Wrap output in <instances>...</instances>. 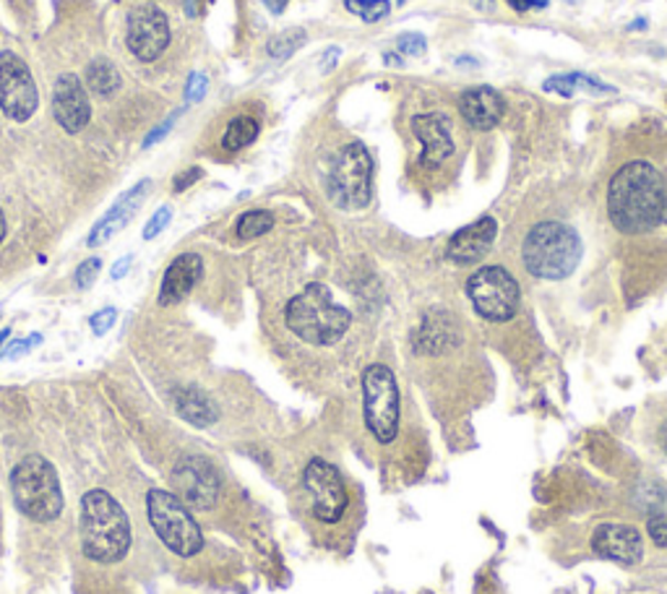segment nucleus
<instances>
[{
  "mask_svg": "<svg viewBox=\"0 0 667 594\" xmlns=\"http://www.w3.org/2000/svg\"><path fill=\"white\" fill-rule=\"evenodd\" d=\"M665 209V180L649 162H628L610 178L608 215L615 230L626 232V235H642L663 222Z\"/></svg>",
  "mask_w": 667,
  "mask_h": 594,
  "instance_id": "f257e3e1",
  "label": "nucleus"
},
{
  "mask_svg": "<svg viewBox=\"0 0 667 594\" xmlns=\"http://www.w3.org/2000/svg\"><path fill=\"white\" fill-rule=\"evenodd\" d=\"M81 553L99 565L120 563L133 542L131 519L105 487L84 493L79 506Z\"/></svg>",
  "mask_w": 667,
  "mask_h": 594,
  "instance_id": "f03ea898",
  "label": "nucleus"
},
{
  "mask_svg": "<svg viewBox=\"0 0 667 594\" xmlns=\"http://www.w3.org/2000/svg\"><path fill=\"white\" fill-rule=\"evenodd\" d=\"M285 323L297 339L316 346L337 344L350 329V310L337 306L326 285H308L285 308Z\"/></svg>",
  "mask_w": 667,
  "mask_h": 594,
  "instance_id": "7ed1b4c3",
  "label": "nucleus"
},
{
  "mask_svg": "<svg viewBox=\"0 0 667 594\" xmlns=\"http://www.w3.org/2000/svg\"><path fill=\"white\" fill-rule=\"evenodd\" d=\"M9 480L13 504L26 519L37 521V525H50L63 514L66 498H63L58 470L45 457H24L11 470Z\"/></svg>",
  "mask_w": 667,
  "mask_h": 594,
  "instance_id": "20e7f679",
  "label": "nucleus"
},
{
  "mask_svg": "<svg viewBox=\"0 0 667 594\" xmlns=\"http://www.w3.org/2000/svg\"><path fill=\"white\" fill-rule=\"evenodd\" d=\"M522 261L537 279L558 282L571 277L581 261V240L569 224L540 222L527 232Z\"/></svg>",
  "mask_w": 667,
  "mask_h": 594,
  "instance_id": "39448f33",
  "label": "nucleus"
},
{
  "mask_svg": "<svg viewBox=\"0 0 667 594\" xmlns=\"http://www.w3.org/2000/svg\"><path fill=\"white\" fill-rule=\"evenodd\" d=\"M146 514L154 535L160 537V542L165 544L170 553L181 558H194L196 553H201V527L196 525L190 508L183 506L181 498H177L173 491H162V487L149 491Z\"/></svg>",
  "mask_w": 667,
  "mask_h": 594,
  "instance_id": "423d86ee",
  "label": "nucleus"
},
{
  "mask_svg": "<svg viewBox=\"0 0 667 594\" xmlns=\"http://www.w3.org/2000/svg\"><path fill=\"white\" fill-rule=\"evenodd\" d=\"M326 188H329L334 207L339 209L358 211L371 204L373 160L360 141H352L339 152V157L334 160L329 180H326Z\"/></svg>",
  "mask_w": 667,
  "mask_h": 594,
  "instance_id": "0eeeda50",
  "label": "nucleus"
},
{
  "mask_svg": "<svg viewBox=\"0 0 667 594\" xmlns=\"http://www.w3.org/2000/svg\"><path fill=\"white\" fill-rule=\"evenodd\" d=\"M363 413L371 433L381 443H392L400 430V386L392 367L373 363L363 373Z\"/></svg>",
  "mask_w": 667,
  "mask_h": 594,
  "instance_id": "6e6552de",
  "label": "nucleus"
},
{
  "mask_svg": "<svg viewBox=\"0 0 667 594\" xmlns=\"http://www.w3.org/2000/svg\"><path fill=\"white\" fill-rule=\"evenodd\" d=\"M467 297L488 321H511L520 310V285L503 266H482L467 279Z\"/></svg>",
  "mask_w": 667,
  "mask_h": 594,
  "instance_id": "1a4fd4ad",
  "label": "nucleus"
},
{
  "mask_svg": "<svg viewBox=\"0 0 667 594\" xmlns=\"http://www.w3.org/2000/svg\"><path fill=\"white\" fill-rule=\"evenodd\" d=\"M222 480H219L217 466L204 457H183L177 459L173 470V493L181 498L183 506L190 512H209L217 506Z\"/></svg>",
  "mask_w": 667,
  "mask_h": 594,
  "instance_id": "9d476101",
  "label": "nucleus"
},
{
  "mask_svg": "<svg viewBox=\"0 0 667 594\" xmlns=\"http://www.w3.org/2000/svg\"><path fill=\"white\" fill-rule=\"evenodd\" d=\"M37 84L32 79V70L11 50L0 53V110L6 118L26 123L37 112Z\"/></svg>",
  "mask_w": 667,
  "mask_h": 594,
  "instance_id": "9b49d317",
  "label": "nucleus"
},
{
  "mask_svg": "<svg viewBox=\"0 0 667 594\" xmlns=\"http://www.w3.org/2000/svg\"><path fill=\"white\" fill-rule=\"evenodd\" d=\"M305 487H308L310 498H314V516L326 521V525H337L347 512V487L339 470L324 459H310L305 466Z\"/></svg>",
  "mask_w": 667,
  "mask_h": 594,
  "instance_id": "f8f14e48",
  "label": "nucleus"
},
{
  "mask_svg": "<svg viewBox=\"0 0 667 594\" xmlns=\"http://www.w3.org/2000/svg\"><path fill=\"white\" fill-rule=\"evenodd\" d=\"M128 50L136 55L139 61L152 63L165 53L170 45V21L157 6L146 3L136 6L128 16Z\"/></svg>",
  "mask_w": 667,
  "mask_h": 594,
  "instance_id": "ddd939ff",
  "label": "nucleus"
},
{
  "mask_svg": "<svg viewBox=\"0 0 667 594\" xmlns=\"http://www.w3.org/2000/svg\"><path fill=\"white\" fill-rule=\"evenodd\" d=\"M53 116L58 120V125L70 136L81 133L91 120V105L84 89L81 79L76 74H63L55 81L53 91Z\"/></svg>",
  "mask_w": 667,
  "mask_h": 594,
  "instance_id": "4468645a",
  "label": "nucleus"
},
{
  "mask_svg": "<svg viewBox=\"0 0 667 594\" xmlns=\"http://www.w3.org/2000/svg\"><path fill=\"white\" fill-rule=\"evenodd\" d=\"M451 120L444 112H428V116L413 118V133L423 144L420 165L436 167L446 162L453 154V139H451Z\"/></svg>",
  "mask_w": 667,
  "mask_h": 594,
  "instance_id": "2eb2a0df",
  "label": "nucleus"
},
{
  "mask_svg": "<svg viewBox=\"0 0 667 594\" xmlns=\"http://www.w3.org/2000/svg\"><path fill=\"white\" fill-rule=\"evenodd\" d=\"M592 550L608 561L631 565L642 561L644 544L638 529L628 525H602L592 535Z\"/></svg>",
  "mask_w": 667,
  "mask_h": 594,
  "instance_id": "dca6fc26",
  "label": "nucleus"
},
{
  "mask_svg": "<svg viewBox=\"0 0 667 594\" xmlns=\"http://www.w3.org/2000/svg\"><path fill=\"white\" fill-rule=\"evenodd\" d=\"M149 186H152V180H149V178L139 180L136 186H133L131 190H125V194L120 196L116 204H112L108 215L99 219V222L95 224V230H91V235L87 240L89 248H99V245L110 243V240L116 238L128 222H131L133 215H136V211L141 209V204H144V198L149 194Z\"/></svg>",
  "mask_w": 667,
  "mask_h": 594,
  "instance_id": "f3484780",
  "label": "nucleus"
},
{
  "mask_svg": "<svg viewBox=\"0 0 667 594\" xmlns=\"http://www.w3.org/2000/svg\"><path fill=\"white\" fill-rule=\"evenodd\" d=\"M495 235H499V224H495V219L480 217L478 222L461 228L457 235L449 240L446 256H449L453 264H478V261L491 251Z\"/></svg>",
  "mask_w": 667,
  "mask_h": 594,
  "instance_id": "a211bd4d",
  "label": "nucleus"
},
{
  "mask_svg": "<svg viewBox=\"0 0 667 594\" xmlns=\"http://www.w3.org/2000/svg\"><path fill=\"white\" fill-rule=\"evenodd\" d=\"M204 277V261L198 253H181L173 264L167 266L165 277H162L160 287V306H177L194 293V287Z\"/></svg>",
  "mask_w": 667,
  "mask_h": 594,
  "instance_id": "6ab92c4d",
  "label": "nucleus"
},
{
  "mask_svg": "<svg viewBox=\"0 0 667 594\" xmlns=\"http://www.w3.org/2000/svg\"><path fill=\"white\" fill-rule=\"evenodd\" d=\"M459 112L474 131H491L506 116V102L491 87H474L459 97Z\"/></svg>",
  "mask_w": 667,
  "mask_h": 594,
  "instance_id": "aec40b11",
  "label": "nucleus"
},
{
  "mask_svg": "<svg viewBox=\"0 0 667 594\" xmlns=\"http://www.w3.org/2000/svg\"><path fill=\"white\" fill-rule=\"evenodd\" d=\"M173 399L175 413L183 417V420L190 422L196 428H209L219 420V409L215 405V399L207 392H201L198 386H177L170 394Z\"/></svg>",
  "mask_w": 667,
  "mask_h": 594,
  "instance_id": "412c9836",
  "label": "nucleus"
},
{
  "mask_svg": "<svg viewBox=\"0 0 667 594\" xmlns=\"http://www.w3.org/2000/svg\"><path fill=\"white\" fill-rule=\"evenodd\" d=\"M545 91H553V95L571 99L581 95V91H584V95H613L615 89L598 79H589L584 74H560L545 81Z\"/></svg>",
  "mask_w": 667,
  "mask_h": 594,
  "instance_id": "4be33fe9",
  "label": "nucleus"
},
{
  "mask_svg": "<svg viewBox=\"0 0 667 594\" xmlns=\"http://www.w3.org/2000/svg\"><path fill=\"white\" fill-rule=\"evenodd\" d=\"M87 87L99 97H112L120 89V74L110 61L97 58L87 66Z\"/></svg>",
  "mask_w": 667,
  "mask_h": 594,
  "instance_id": "5701e85b",
  "label": "nucleus"
},
{
  "mask_svg": "<svg viewBox=\"0 0 667 594\" xmlns=\"http://www.w3.org/2000/svg\"><path fill=\"white\" fill-rule=\"evenodd\" d=\"M261 123L251 116H240L236 120H230V125H227L225 136H222V146L225 152H240V148L251 146L255 139H259Z\"/></svg>",
  "mask_w": 667,
  "mask_h": 594,
  "instance_id": "b1692460",
  "label": "nucleus"
},
{
  "mask_svg": "<svg viewBox=\"0 0 667 594\" xmlns=\"http://www.w3.org/2000/svg\"><path fill=\"white\" fill-rule=\"evenodd\" d=\"M272 228H274V215H272V211L253 209V211H245V215L238 219L236 232H238L240 240H255V238L266 235V232L272 230Z\"/></svg>",
  "mask_w": 667,
  "mask_h": 594,
  "instance_id": "393cba45",
  "label": "nucleus"
},
{
  "mask_svg": "<svg viewBox=\"0 0 667 594\" xmlns=\"http://www.w3.org/2000/svg\"><path fill=\"white\" fill-rule=\"evenodd\" d=\"M303 45H305V32L303 30H287V32L276 34V37L269 42L266 53L276 61H287V58H293V55Z\"/></svg>",
  "mask_w": 667,
  "mask_h": 594,
  "instance_id": "a878e982",
  "label": "nucleus"
},
{
  "mask_svg": "<svg viewBox=\"0 0 667 594\" xmlns=\"http://www.w3.org/2000/svg\"><path fill=\"white\" fill-rule=\"evenodd\" d=\"M345 6L347 11L354 13L358 19L368 21V24H375V21H381L389 11H392V3H389V0H345Z\"/></svg>",
  "mask_w": 667,
  "mask_h": 594,
  "instance_id": "bb28decb",
  "label": "nucleus"
},
{
  "mask_svg": "<svg viewBox=\"0 0 667 594\" xmlns=\"http://www.w3.org/2000/svg\"><path fill=\"white\" fill-rule=\"evenodd\" d=\"M170 219H173V207H160L157 211H154V217L146 222V228L141 235H144V240H154L157 235H162L170 224Z\"/></svg>",
  "mask_w": 667,
  "mask_h": 594,
  "instance_id": "cd10ccee",
  "label": "nucleus"
},
{
  "mask_svg": "<svg viewBox=\"0 0 667 594\" xmlns=\"http://www.w3.org/2000/svg\"><path fill=\"white\" fill-rule=\"evenodd\" d=\"M99 272H102V261H99V258H87L79 268H76V287H79V289H89L97 282Z\"/></svg>",
  "mask_w": 667,
  "mask_h": 594,
  "instance_id": "c85d7f7f",
  "label": "nucleus"
},
{
  "mask_svg": "<svg viewBox=\"0 0 667 594\" xmlns=\"http://www.w3.org/2000/svg\"><path fill=\"white\" fill-rule=\"evenodd\" d=\"M116 321H118V310L116 308H102L89 318V327L97 337H105L112 327H116Z\"/></svg>",
  "mask_w": 667,
  "mask_h": 594,
  "instance_id": "c756f323",
  "label": "nucleus"
},
{
  "mask_svg": "<svg viewBox=\"0 0 667 594\" xmlns=\"http://www.w3.org/2000/svg\"><path fill=\"white\" fill-rule=\"evenodd\" d=\"M400 53L407 55V58H420V55L428 53V42H425L423 34H402Z\"/></svg>",
  "mask_w": 667,
  "mask_h": 594,
  "instance_id": "7c9ffc66",
  "label": "nucleus"
},
{
  "mask_svg": "<svg viewBox=\"0 0 667 594\" xmlns=\"http://www.w3.org/2000/svg\"><path fill=\"white\" fill-rule=\"evenodd\" d=\"M209 89V79L204 74H190L188 84H186V102H201L204 95H207Z\"/></svg>",
  "mask_w": 667,
  "mask_h": 594,
  "instance_id": "2f4dec72",
  "label": "nucleus"
},
{
  "mask_svg": "<svg viewBox=\"0 0 667 594\" xmlns=\"http://www.w3.org/2000/svg\"><path fill=\"white\" fill-rule=\"evenodd\" d=\"M40 342H42V337H40V334H32L30 339H21V342H13V344L6 346V350H3V358H9V360L24 358L26 352L34 350V346H37Z\"/></svg>",
  "mask_w": 667,
  "mask_h": 594,
  "instance_id": "473e14b6",
  "label": "nucleus"
},
{
  "mask_svg": "<svg viewBox=\"0 0 667 594\" xmlns=\"http://www.w3.org/2000/svg\"><path fill=\"white\" fill-rule=\"evenodd\" d=\"M649 537L659 548H667V516L657 514L649 519Z\"/></svg>",
  "mask_w": 667,
  "mask_h": 594,
  "instance_id": "72a5a7b5",
  "label": "nucleus"
},
{
  "mask_svg": "<svg viewBox=\"0 0 667 594\" xmlns=\"http://www.w3.org/2000/svg\"><path fill=\"white\" fill-rule=\"evenodd\" d=\"M177 118H181V110H175V112H173V116H170V118L165 120V123H162V125H157V129H154L152 133H149V136L144 139V148H149V146H154V144H157V141H160V139H165V136H167V133H170V131H173V125H175V120H177Z\"/></svg>",
  "mask_w": 667,
  "mask_h": 594,
  "instance_id": "f704fd0d",
  "label": "nucleus"
},
{
  "mask_svg": "<svg viewBox=\"0 0 667 594\" xmlns=\"http://www.w3.org/2000/svg\"><path fill=\"white\" fill-rule=\"evenodd\" d=\"M201 178H204V173L198 167H190V169H186V173L175 175V183H173L175 194H183V190L190 188L196 180H201Z\"/></svg>",
  "mask_w": 667,
  "mask_h": 594,
  "instance_id": "c9c22d12",
  "label": "nucleus"
},
{
  "mask_svg": "<svg viewBox=\"0 0 667 594\" xmlns=\"http://www.w3.org/2000/svg\"><path fill=\"white\" fill-rule=\"evenodd\" d=\"M131 264H133V256H131V253H128V256H123V258H118V261H116V266H112L110 277H112V279H123L125 274L131 272Z\"/></svg>",
  "mask_w": 667,
  "mask_h": 594,
  "instance_id": "e433bc0d",
  "label": "nucleus"
},
{
  "mask_svg": "<svg viewBox=\"0 0 667 594\" xmlns=\"http://www.w3.org/2000/svg\"><path fill=\"white\" fill-rule=\"evenodd\" d=\"M514 11H529V9H545L548 0H506Z\"/></svg>",
  "mask_w": 667,
  "mask_h": 594,
  "instance_id": "4c0bfd02",
  "label": "nucleus"
},
{
  "mask_svg": "<svg viewBox=\"0 0 667 594\" xmlns=\"http://www.w3.org/2000/svg\"><path fill=\"white\" fill-rule=\"evenodd\" d=\"M339 55H342V53H339V47H331L329 53H326V58H324V61H329V63H326V66H321L324 74H329V70H331L334 66H337V58H339Z\"/></svg>",
  "mask_w": 667,
  "mask_h": 594,
  "instance_id": "58836bf2",
  "label": "nucleus"
},
{
  "mask_svg": "<svg viewBox=\"0 0 667 594\" xmlns=\"http://www.w3.org/2000/svg\"><path fill=\"white\" fill-rule=\"evenodd\" d=\"M287 3H289V0H266V6L272 9V13H282L287 9Z\"/></svg>",
  "mask_w": 667,
  "mask_h": 594,
  "instance_id": "ea45409f",
  "label": "nucleus"
},
{
  "mask_svg": "<svg viewBox=\"0 0 667 594\" xmlns=\"http://www.w3.org/2000/svg\"><path fill=\"white\" fill-rule=\"evenodd\" d=\"M6 240V217H3V211H0V243H3Z\"/></svg>",
  "mask_w": 667,
  "mask_h": 594,
  "instance_id": "a19ab883",
  "label": "nucleus"
},
{
  "mask_svg": "<svg viewBox=\"0 0 667 594\" xmlns=\"http://www.w3.org/2000/svg\"><path fill=\"white\" fill-rule=\"evenodd\" d=\"M186 11L188 16H196V0H186Z\"/></svg>",
  "mask_w": 667,
  "mask_h": 594,
  "instance_id": "79ce46f5",
  "label": "nucleus"
},
{
  "mask_svg": "<svg viewBox=\"0 0 667 594\" xmlns=\"http://www.w3.org/2000/svg\"><path fill=\"white\" fill-rule=\"evenodd\" d=\"M6 339H9V329L0 331V358H3V342H6Z\"/></svg>",
  "mask_w": 667,
  "mask_h": 594,
  "instance_id": "37998d69",
  "label": "nucleus"
},
{
  "mask_svg": "<svg viewBox=\"0 0 667 594\" xmlns=\"http://www.w3.org/2000/svg\"><path fill=\"white\" fill-rule=\"evenodd\" d=\"M659 441H663L665 451H667V422H665V426H663V433H659Z\"/></svg>",
  "mask_w": 667,
  "mask_h": 594,
  "instance_id": "c03bdc74",
  "label": "nucleus"
},
{
  "mask_svg": "<svg viewBox=\"0 0 667 594\" xmlns=\"http://www.w3.org/2000/svg\"><path fill=\"white\" fill-rule=\"evenodd\" d=\"M400 3H404V0H400Z\"/></svg>",
  "mask_w": 667,
  "mask_h": 594,
  "instance_id": "a18cd8bd",
  "label": "nucleus"
}]
</instances>
